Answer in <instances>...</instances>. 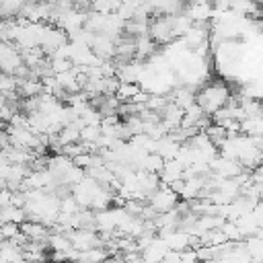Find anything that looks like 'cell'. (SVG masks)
<instances>
[{
	"label": "cell",
	"mask_w": 263,
	"mask_h": 263,
	"mask_svg": "<svg viewBox=\"0 0 263 263\" xmlns=\"http://www.w3.org/2000/svg\"><path fill=\"white\" fill-rule=\"evenodd\" d=\"M140 90H142V86L136 84V82H121L115 95H117V99H119L121 103H129V101H134V97H136Z\"/></svg>",
	"instance_id": "6"
},
{
	"label": "cell",
	"mask_w": 263,
	"mask_h": 263,
	"mask_svg": "<svg viewBox=\"0 0 263 263\" xmlns=\"http://www.w3.org/2000/svg\"><path fill=\"white\" fill-rule=\"evenodd\" d=\"M150 37L158 43V45H166L171 43L177 35L173 31V18L168 14H156L154 21H150Z\"/></svg>",
	"instance_id": "2"
},
{
	"label": "cell",
	"mask_w": 263,
	"mask_h": 263,
	"mask_svg": "<svg viewBox=\"0 0 263 263\" xmlns=\"http://www.w3.org/2000/svg\"><path fill=\"white\" fill-rule=\"evenodd\" d=\"M27 210L25 208H18V205H4L2 208V222H16V224H23L27 222Z\"/></svg>",
	"instance_id": "5"
},
{
	"label": "cell",
	"mask_w": 263,
	"mask_h": 263,
	"mask_svg": "<svg viewBox=\"0 0 263 263\" xmlns=\"http://www.w3.org/2000/svg\"><path fill=\"white\" fill-rule=\"evenodd\" d=\"M148 203H150L158 214L171 212V210H175L177 203H179V193H175L168 185H160V187L148 197Z\"/></svg>",
	"instance_id": "3"
},
{
	"label": "cell",
	"mask_w": 263,
	"mask_h": 263,
	"mask_svg": "<svg viewBox=\"0 0 263 263\" xmlns=\"http://www.w3.org/2000/svg\"><path fill=\"white\" fill-rule=\"evenodd\" d=\"M156 45H158V43H156L150 35H142V37H138V39H136V58H140V60L150 58V55L154 53Z\"/></svg>",
	"instance_id": "4"
},
{
	"label": "cell",
	"mask_w": 263,
	"mask_h": 263,
	"mask_svg": "<svg viewBox=\"0 0 263 263\" xmlns=\"http://www.w3.org/2000/svg\"><path fill=\"white\" fill-rule=\"evenodd\" d=\"M197 105L208 113L214 115L218 109L226 107L230 101V90L222 84V82H214V84H205L197 95H195Z\"/></svg>",
	"instance_id": "1"
},
{
	"label": "cell",
	"mask_w": 263,
	"mask_h": 263,
	"mask_svg": "<svg viewBox=\"0 0 263 263\" xmlns=\"http://www.w3.org/2000/svg\"><path fill=\"white\" fill-rule=\"evenodd\" d=\"M18 234H21V224H16V222H2V238L12 240Z\"/></svg>",
	"instance_id": "7"
}]
</instances>
